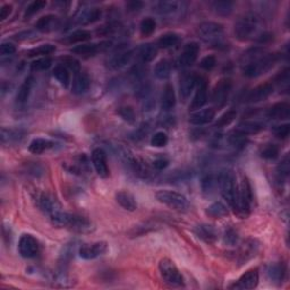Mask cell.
<instances>
[{"mask_svg": "<svg viewBox=\"0 0 290 290\" xmlns=\"http://www.w3.org/2000/svg\"><path fill=\"white\" fill-rule=\"evenodd\" d=\"M289 170H290L289 169V156L287 155L284 157V160L281 161L280 164H279L278 168H277L279 180L287 178L288 175H289Z\"/></svg>", "mask_w": 290, "mask_h": 290, "instance_id": "db71d44e", "label": "cell"}, {"mask_svg": "<svg viewBox=\"0 0 290 290\" xmlns=\"http://www.w3.org/2000/svg\"><path fill=\"white\" fill-rule=\"evenodd\" d=\"M268 117L271 119L286 120L290 117V106L287 102H278L268 110Z\"/></svg>", "mask_w": 290, "mask_h": 290, "instance_id": "7402d4cb", "label": "cell"}, {"mask_svg": "<svg viewBox=\"0 0 290 290\" xmlns=\"http://www.w3.org/2000/svg\"><path fill=\"white\" fill-rule=\"evenodd\" d=\"M23 133L17 130H9V128H1V143L2 144H10V143L19 142L23 138Z\"/></svg>", "mask_w": 290, "mask_h": 290, "instance_id": "d590c367", "label": "cell"}, {"mask_svg": "<svg viewBox=\"0 0 290 290\" xmlns=\"http://www.w3.org/2000/svg\"><path fill=\"white\" fill-rule=\"evenodd\" d=\"M56 51V46L52 45H39L38 48H34L27 52L28 57H40V56H48L51 55Z\"/></svg>", "mask_w": 290, "mask_h": 290, "instance_id": "f6af8a7d", "label": "cell"}, {"mask_svg": "<svg viewBox=\"0 0 290 290\" xmlns=\"http://www.w3.org/2000/svg\"><path fill=\"white\" fill-rule=\"evenodd\" d=\"M279 153H280V150H279L278 145L267 144L261 149L260 155L266 160H274L279 156Z\"/></svg>", "mask_w": 290, "mask_h": 290, "instance_id": "bcb514c9", "label": "cell"}, {"mask_svg": "<svg viewBox=\"0 0 290 290\" xmlns=\"http://www.w3.org/2000/svg\"><path fill=\"white\" fill-rule=\"evenodd\" d=\"M216 64H217L216 57L206 56L201 60V63H200V67L203 68V69H205V70H211L212 68H214V66H216Z\"/></svg>", "mask_w": 290, "mask_h": 290, "instance_id": "680465c9", "label": "cell"}, {"mask_svg": "<svg viewBox=\"0 0 290 290\" xmlns=\"http://www.w3.org/2000/svg\"><path fill=\"white\" fill-rule=\"evenodd\" d=\"M159 270L161 277L167 284L170 286H182L184 285V278L178 268L169 259H162L159 263Z\"/></svg>", "mask_w": 290, "mask_h": 290, "instance_id": "ba28073f", "label": "cell"}, {"mask_svg": "<svg viewBox=\"0 0 290 290\" xmlns=\"http://www.w3.org/2000/svg\"><path fill=\"white\" fill-rule=\"evenodd\" d=\"M199 88L196 89V93L194 98L192 100L189 109L191 110H198L201 109L202 107L207 102V82L205 78L200 77L198 78Z\"/></svg>", "mask_w": 290, "mask_h": 290, "instance_id": "e0dca14e", "label": "cell"}, {"mask_svg": "<svg viewBox=\"0 0 290 290\" xmlns=\"http://www.w3.org/2000/svg\"><path fill=\"white\" fill-rule=\"evenodd\" d=\"M202 191L205 194H211L214 191V188L218 185V176H214L213 174H207L202 178Z\"/></svg>", "mask_w": 290, "mask_h": 290, "instance_id": "ee69618b", "label": "cell"}, {"mask_svg": "<svg viewBox=\"0 0 290 290\" xmlns=\"http://www.w3.org/2000/svg\"><path fill=\"white\" fill-rule=\"evenodd\" d=\"M223 242L228 246H235L238 243V234L232 228H229L224 231Z\"/></svg>", "mask_w": 290, "mask_h": 290, "instance_id": "9f6ffc18", "label": "cell"}, {"mask_svg": "<svg viewBox=\"0 0 290 290\" xmlns=\"http://www.w3.org/2000/svg\"><path fill=\"white\" fill-rule=\"evenodd\" d=\"M211 7L216 12V14L220 16L230 15L234 8V3L230 1H213L211 2Z\"/></svg>", "mask_w": 290, "mask_h": 290, "instance_id": "7bdbcfd3", "label": "cell"}, {"mask_svg": "<svg viewBox=\"0 0 290 290\" xmlns=\"http://www.w3.org/2000/svg\"><path fill=\"white\" fill-rule=\"evenodd\" d=\"M206 214L213 219H220L228 216V209L221 202H216L207 207Z\"/></svg>", "mask_w": 290, "mask_h": 290, "instance_id": "f35d334b", "label": "cell"}, {"mask_svg": "<svg viewBox=\"0 0 290 290\" xmlns=\"http://www.w3.org/2000/svg\"><path fill=\"white\" fill-rule=\"evenodd\" d=\"M132 57H133V51L128 50V51H121L117 55H114L112 59H110L109 65L112 69H119V68L124 67L131 62Z\"/></svg>", "mask_w": 290, "mask_h": 290, "instance_id": "1f68e13d", "label": "cell"}, {"mask_svg": "<svg viewBox=\"0 0 290 290\" xmlns=\"http://www.w3.org/2000/svg\"><path fill=\"white\" fill-rule=\"evenodd\" d=\"M53 142L49 141V139H45V138H35L31 142L30 146H28V150L30 152L34 153V155H41L46 150L53 148Z\"/></svg>", "mask_w": 290, "mask_h": 290, "instance_id": "e575fe53", "label": "cell"}, {"mask_svg": "<svg viewBox=\"0 0 290 290\" xmlns=\"http://www.w3.org/2000/svg\"><path fill=\"white\" fill-rule=\"evenodd\" d=\"M33 87V77H27L23 82V84L20 87L19 92H17L16 100L19 103H25L27 101L28 96L31 94V89Z\"/></svg>", "mask_w": 290, "mask_h": 290, "instance_id": "8d00e7d4", "label": "cell"}, {"mask_svg": "<svg viewBox=\"0 0 290 290\" xmlns=\"http://www.w3.org/2000/svg\"><path fill=\"white\" fill-rule=\"evenodd\" d=\"M274 135L277 137L281 138V139H286L289 136L290 133V125L289 124H284V125H279V126H275L274 128Z\"/></svg>", "mask_w": 290, "mask_h": 290, "instance_id": "6f0895ef", "label": "cell"}, {"mask_svg": "<svg viewBox=\"0 0 290 290\" xmlns=\"http://www.w3.org/2000/svg\"><path fill=\"white\" fill-rule=\"evenodd\" d=\"M156 198L159 202L166 204L178 212H186L189 210V202L185 195L174 191H159L156 192Z\"/></svg>", "mask_w": 290, "mask_h": 290, "instance_id": "277c9868", "label": "cell"}, {"mask_svg": "<svg viewBox=\"0 0 290 290\" xmlns=\"http://www.w3.org/2000/svg\"><path fill=\"white\" fill-rule=\"evenodd\" d=\"M237 200H238L237 214H241V216H247V214H249L250 211H252L254 200H253L252 187H250L248 179L246 177H243L241 185L238 186Z\"/></svg>", "mask_w": 290, "mask_h": 290, "instance_id": "5b68a950", "label": "cell"}, {"mask_svg": "<svg viewBox=\"0 0 290 290\" xmlns=\"http://www.w3.org/2000/svg\"><path fill=\"white\" fill-rule=\"evenodd\" d=\"M260 249L259 242L255 239H247L244 242V244L241 246L238 250V261L241 263H245L247 261L253 259L256 255Z\"/></svg>", "mask_w": 290, "mask_h": 290, "instance_id": "ac0fdd59", "label": "cell"}, {"mask_svg": "<svg viewBox=\"0 0 290 290\" xmlns=\"http://www.w3.org/2000/svg\"><path fill=\"white\" fill-rule=\"evenodd\" d=\"M179 42H180V37L176 33L170 32V33L161 35L159 40H157V46L162 49H168V48H171V46L177 45Z\"/></svg>", "mask_w": 290, "mask_h": 290, "instance_id": "74e56055", "label": "cell"}, {"mask_svg": "<svg viewBox=\"0 0 290 290\" xmlns=\"http://www.w3.org/2000/svg\"><path fill=\"white\" fill-rule=\"evenodd\" d=\"M195 235L207 244H212L217 239V230L211 224H199L194 228Z\"/></svg>", "mask_w": 290, "mask_h": 290, "instance_id": "d4e9b609", "label": "cell"}, {"mask_svg": "<svg viewBox=\"0 0 290 290\" xmlns=\"http://www.w3.org/2000/svg\"><path fill=\"white\" fill-rule=\"evenodd\" d=\"M12 10H13V6L12 5H9V3H6V5H3L1 7V9H0V20L5 21L7 17H8L10 14H12Z\"/></svg>", "mask_w": 290, "mask_h": 290, "instance_id": "94428289", "label": "cell"}, {"mask_svg": "<svg viewBox=\"0 0 290 290\" xmlns=\"http://www.w3.org/2000/svg\"><path fill=\"white\" fill-rule=\"evenodd\" d=\"M67 228L77 232H89L92 230V223H89L87 218L70 213Z\"/></svg>", "mask_w": 290, "mask_h": 290, "instance_id": "603a6c76", "label": "cell"}, {"mask_svg": "<svg viewBox=\"0 0 290 290\" xmlns=\"http://www.w3.org/2000/svg\"><path fill=\"white\" fill-rule=\"evenodd\" d=\"M109 46H110V42H101V44H91V45H76L75 48L71 49V52L75 53V55L84 57V58H88V57L95 56L98 52L108 49Z\"/></svg>", "mask_w": 290, "mask_h": 290, "instance_id": "2e32d148", "label": "cell"}, {"mask_svg": "<svg viewBox=\"0 0 290 290\" xmlns=\"http://www.w3.org/2000/svg\"><path fill=\"white\" fill-rule=\"evenodd\" d=\"M168 164H169V161L162 157V159H156L155 162H153V167H155L156 170H163L168 167Z\"/></svg>", "mask_w": 290, "mask_h": 290, "instance_id": "be15d7a7", "label": "cell"}, {"mask_svg": "<svg viewBox=\"0 0 290 290\" xmlns=\"http://www.w3.org/2000/svg\"><path fill=\"white\" fill-rule=\"evenodd\" d=\"M102 16V12L100 8H89V9H83L81 10L80 13L77 14L76 19V23L78 25H89L93 24L101 19Z\"/></svg>", "mask_w": 290, "mask_h": 290, "instance_id": "ffe728a7", "label": "cell"}, {"mask_svg": "<svg viewBox=\"0 0 290 290\" xmlns=\"http://www.w3.org/2000/svg\"><path fill=\"white\" fill-rule=\"evenodd\" d=\"M214 117H216V112H214L213 108L199 110V112H194L189 117V123L201 126V125H206L211 123V121L214 119Z\"/></svg>", "mask_w": 290, "mask_h": 290, "instance_id": "cb8c5ba5", "label": "cell"}, {"mask_svg": "<svg viewBox=\"0 0 290 290\" xmlns=\"http://www.w3.org/2000/svg\"><path fill=\"white\" fill-rule=\"evenodd\" d=\"M38 205L40 207V210L44 211L45 213L49 214V217L52 213H55L56 211L60 210L58 203L55 199H52L51 196L48 194H41L40 198L38 199Z\"/></svg>", "mask_w": 290, "mask_h": 290, "instance_id": "4316f807", "label": "cell"}, {"mask_svg": "<svg viewBox=\"0 0 290 290\" xmlns=\"http://www.w3.org/2000/svg\"><path fill=\"white\" fill-rule=\"evenodd\" d=\"M171 65L167 59H162L156 63L155 67V74L159 80H167L170 76Z\"/></svg>", "mask_w": 290, "mask_h": 290, "instance_id": "ab89813d", "label": "cell"}, {"mask_svg": "<svg viewBox=\"0 0 290 290\" xmlns=\"http://www.w3.org/2000/svg\"><path fill=\"white\" fill-rule=\"evenodd\" d=\"M176 105V95H175V89L171 84H166L163 89L162 98H161V108L163 110L173 109Z\"/></svg>", "mask_w": 290, "mask_h": 290, "instance_id": "f1b7e54d", "label": "cell"}, {"mask_svg": "<svg viewBox=\"0 0 290 290\" xmlns=\"http://www.w3.org/2000/svg\"><path fill=\"white\" fill-rule=\"evenodd\" d=\"M246 60L243 65V74L246 77H259L261 75L268 73L278 62L279 56L275 53H263L253 51L247 55Z\"/></svg>", "mask_w": 290, "mask_h": 290, "instance_id": "6da1fadb", "label": "cell"}, {"mask_svg": "<svg viewBox=\"0 0 290 290\" xmlns=\"http://www.w3.org/2000/svg\"><path fill=\"white\" fill-rule=\"evenodd\" d=\"M60 62H62V65L65 66L68 70H73L75 74L81 71V65L80 62L76 58L71 56H66V57H62L60 58Z\"/></svg>", "mask_w": 290, "mask_h": 290, "instance_id": "681fc988", "label": "cell"}, {"mask_svg": "<svg viewBox=\"0 0 290 290\" xmlns=\"http://www.w3.org/2000/svg\"><path fill=\"white\" fill-rule=\"evenodd\" d=\"M232 89V82L230 78H221L218 81V83L214 85L212 89V102L217 108H223V107L227 103L229 94H230Z\"/></svg>", "mask_w": 290, "mask_h": 290, "instance_id": "9c48e42d", "label": "cell"}, {"mask_svg": "<svg viewBox=\"0 0 290 290\" xmlns=\"http://www.w3.org/2000/svg\"><path fill=\"white\" fill-rule=\"evenodd\" d=\"M168 143V136L163 132H157L151 138V145L156 146V148H162L166 146Z\"/></svg>", "mask_w": 290, "mask_h": 290, "instance_id": "11a10c76", "label": "cell"}, {"mask_svg": "<svg viewBox=\"0 0 290 290\" xmlns=\"http://www.w3.org/2000/svg\"><path fill=\"white\" fill-rule=\"evenodd\" d=\"M261 20L253 13H247L235 24V35L239 41H248L259 39L263 32L260 31Z\"/></svg>", "mask_w": 290, "mask_h": 290, "instance_id": "7a4b0ae2", "label": "cell"}, {"mask_svg": "<svg viewBox=\"0 0 290 290\" xmlns=\"http://www.w3.org/2000/svg\"><path fill=\"white\" fill-rule=\"evenodd\" d=\"M15 45L9 44V42H3V44L0 45V53H1L2 56H10L13 55V53H15Z\"/></svg>", "mask_w": 290, "mask_h": 290, "instance_id": "91938a15", "label": "cell"}, {"mask_svg": "<svg viewBox=\"0 0 290 290\" xmlns=\"http://www.w3.org/2000/svg\"><path fill=\"white\" fill-rule=\"evenodd\" d=\"M199 35L205 42H210L212 45H220L223 42L224 34L223 26L219 23L214 22H204L200 24Z\"/></svg>", "mask_w": 290, "mask_h": 290, "instance_id": "52a82bcc", "label": "cell"}, {"mask_svg": "<svg viewBox=\"0 0 290 290\" xmlns=\"http://www.w3.org/2000/svg\"><path fill=\"white\" fill-rule=\"evenodd\" d=\"M157 55V48L153 44L142 45L138 49V56L143 63H150Z\"/></svg>", "mask_w": 290, "mask_h": 290, "instance_id": "836d02e7", "label": "cell"}, {"mask_svg": "<svg viewBox=\"0 0 290 290\" xmlns=\"http://www.w3.org/2000/svg\"><path fill=\"white\" fill-rule=\"evenodd\" d=\"M236 117H237V112L234 109L231 110H228L227 112H224L223 116H221L218 121L216 123V127L217 128H223V127H227L230 125L232 121L236 119Z\"/></svg>", "mask_w": 290, "mask_h": 290, "instance_id": "c3c4849f", "label": "cell"}, {"mask_svg": "<svg viewBox=\"0 0 290 290\" xmlns=\"http://www.w3.org/2000/svg\"><path fill=\"white\" fill-rule=\"evenodd\" d=\"M59 20L55 15H45L40 17L35 23V28L40 32H49L58 27Z\"/></svg>", "mask_w": 290, "mask_h": 290, "instance_id": "83f0119b", "label": "cell"}, {"mask_svg": "<svg viewBox=\"0 0 290 290\" xmlns=\"http://www.w3.org/2000/svg\"><path fill=\"white\" fill-rule=\"evenodd\" d=\"M116 200L117 202L119 203V205L121 207H124L125 210L133 212V211L137 209V202H136L134 195L131 194L130 192L127 191L118 192L116 194Z\"/></svg>", "mask_w": 290, "mask_h": 290, "instance_id": "484cf974", "label": "cell"}, {"mask_svg": "<svg viewBox=\"0 0 290 290\" xmlns=\"http://www.w3.org/2000/svg\"><path fill=\"white\" fill-rule=\"evenodd\" d=\"M107 250L106 242H95L92 244H84L81 246L78 254L84 260H93L103 255Z\"/></svg>", "mask_w": 290, "mask_h": 290, "instance_id": "8fae6325", "label": "cell"}, {"mask_svg": "<svg viewBox=\"0 0 290 290\" xmlns=\"http://www.w3.org/2000/svg\"><path fill=\"white\" fill-rule=\"evenodd\" d=\"M259 284V270L257 268H252L248 270L238 279L235 285H232L230 288L234 289H254Z\"/></svg>", "mask_w": 290, "mask_h": 290, "instance_id": "9a60e30c", "label": "cell"}, {"mask_svg": "<svg viewBox=\"0 0 290 290\" xmlns=\"http://www.w3.org/2000/svg\"><path fill=\"white\" fill-rule=\"evenodd\" d=\"M51 65L52 59L49 58V57H44V58L34 60V62L31 64V69L34 71H42L48 69Z\"/></svg>", "mask_w": 290, "mask_h": 290, "instance_id": "f907efd6", "label": "cell"}, {"mask_svg": "<svg viewBox=\"0 0 290 290\" xmlns=\"http://www.w3.org/2000/svg\"><path fill=\"white\" fill-rule=\"evenodd\" d=\"M179 8V2L175 0H167V1H159L153 6V9L161 15H169L176 13Z\"/></svg>", "mask_w": 290, "mask_h": 290, "instance_id": "d6a6232c", "label": "cell"}, {"mask_svg": "<svg viewBox=\"0 0 290 290\" xmlns=\"http://www.w3.org/2000/svg\"><path fill=\"white\" fill-rule=\"evenodd\" d=\"M200 51V45L198 42H188L187 45H185L182 52L179 58V64L181 67H189L195 63V60L198 59Z\"/></svg>", "mask_w": 290, "mask_h": 290, "instance_id": "5bb4252c", "label": "cell"}, {"mask_svg": "<svg viewBox=\"0 0 290 290\" xmlns=\"http://www.w3.org/2000/svg\"><path fill=\"white\" fill-rule=\"evenodd\" d=\"M119 156L126 161V163L131 167V169L134 171L135 175L143 179H149L152 176V171L150 169L148 164H146L142 159L138 156H135L128 149L121 148L119 151Z\"/></svg>", "mask_w": 290, "mask_h": 290, "instance_id": "8992f818", "label": "cell"}, {"mask_svg": "<svg viewBox=\"0 0 290 290\" xmlns=\"http://www.w3.org/2000/svg\"><path fill=\"white\" fill-rule=\"evenodd\" d=\"M156 27V21L152 19V17H146L141 22L139 25V30H141V33L143 37H149L152 33H155Z\"/></svg>", "mask_w": 290, "mask_h": 290, "instance_id": "7dc6e473", "label": "cell"}, {"mask_svg": "<svg viewBox=\"0 0 290 290\" xmlns=\"http://www.w3.org/2000/svg\"><path fill=\"white\" fill-rule=\"evenodd\" d=\"M92 38V33L88 30H77L68 35L66 38V42L69 45L80 44V42L88 41Z\"/></svg>", "mask_w": 290, "mask_h": 290, "instance_id": "60d3db41", "label": "cell"}, {"mask_svg": "<svg viewBox=\"0 0 290 290\" xmlns=\"http://www.w3.org/2000/svg\"><path fill=\"white\" fill-rule=\"evenodd\" d=\"M285 273H286V268L282 263H274L268 267L267 274L271 281L280 284V282L284 281Z\"/></svg>", "mask_w": 290, "mask_h": 290, "instance_id": "f546056e", "label": "cell"}, {"mask_svg": "<svg viewBox=\"0 0 290 290\" xmlns=\"http://www.w3.org/2000/svg\"><path fill=\"white\" fill-rule=\"evenodd\" d=\"M91 87V80H89V75L83 73V71H78L75 74L73 85H71V92L75 95H82L89 91Z\"/></svg>", "mask_w": 290, "mask_h": 290, "instance_id": "d6986e66", "label": "cell"}, {"mask_svg": "<svg viewBox=\"0 0 290 290\" xmlns=\"http://www.w3.org/2000/svg\"><path fill=\"white\" fill-rule=\"evenodd\" d=\"M118 113H119V116L123 118L125 121H127V123H130V124L135 123V119H136L135 112L132 107H130V106L120 107L119 110H118Z\"/></svg>", "mask_w": 290, "mask_h": 290, "instance_id": "f5cc1de1", "label": "cell"}, {"mask_svg": "<svg viewBox=\"0 0 290 290\" xmlns=\"http://www.w3.org/2000/svg\"><path fill=\"white\" fill-rule=\"evenodd\" d=\"M92 162L96 174L100 177L107 178L109 176V167L107 162V155L102 149H94L92 152Z\"/></svg>", "mask_w": 290, "mask_h": 290, "instance_id": "7c38bea8", "label": "cell"}, {"mask_svg": "<svg viewBox=\"0 0 290 290\" xmlns=\"http://www.w3.org/2000/svg\"><path fill=\"white\" fill-rule=\"evenodd\" d=\"M274 91L273 84L271 83H263L259 87L254 88L246 96V101L250 103L261 102L263 100L268 99Z\"/></svg>", "mask_w": 290, "mask_h": 290, "instance_id": "4fadbf2b", "label": "cell"}, {"mask_svg": "<svg viewBox=\"0 0 290 290\" xmlns=\"http://www.w3.org/2000/svg\"><path fill=\"white\" fill-rule=\"evenodd\" d=\"M143 5H144V3L142 1H137V0L135 1L134 0V1H128L126 3V7L130 12H137V10L143 8Z\"/></svg>", "mask_w": 290, "mask_h": 290, "instance_id": "6125c7cd", "label": "cell"}, {"mask_svg": "<svg viewBox=\"0 0 290 290\" xmlns=\"http://www.w3.org/2000/svg\"><path fill=\"white\" fill-rule=\"evenodd\" d=\"M263 128V125L256 123V121H243V123L238 124L235 131L243 135H254L260 133Z\"/></svg>", "mask_w": 290, "mask_h": 290, "instance_id": "4dcf8cb0", "label": "cell"}, {"mask_svg": "<svg viewBox=\"0 0 290 290\" xmlns=\"http://www.w3.org/2000/svg\"><path fill=\"white\" fill-rule=\"evenodd\" d=\"M39 250H40V245H39L37 238L30 234H24L21 236L19 242V252L21 255L25 259H32V257L38 255Z\"/></svg>", "mask_w": 290, "mask_h": 290, "instance_id": "30bf717a", "label": "cell"}, {"mask_svg": "<svg viewBox=\"0 0 290 290\" xmlns=\"http://www.w3.org/2000/svg\"><path fill=\"white\" fill-rule=\"evenodd\" d=\"M46 6V1L45 0H35V1L31 2L30 5L27 6L26 10H25V17H30L34 14H37L45 8Z\"/></svg>", "mask_w": 290, "mask_h": 290, "instance_id": "816d5d0a", "label": "cell"}, {"mask_svg": "<svg viewBox=\"0 0 290 290\" xmlns=\"http://www.w3.org/2000/svg\"><path fill=\"white\" fill-rule=\"evenodd\" d=\"M53 76H55L60 84L63 85L64 88H67L68 85H69V82H70V76H69V73H68V69L63 66L62 64H59V65H57L55 67V69H53Z\"/></svg>", "mask_w": 290, "mask_h": 290, "instance_id": "b9f144b4", "label": "cell"}, {"mask_svg": "<svg viewBox=\"0 0 290 290\" xmlns=\"http://www.w3.org/2000/svg\"><path fill=\"white\" fill-rule=\"evenodd\" d=\"M198 76L194 74H185L180 80V87H179V92L182 101H186L191 95V93L194 89L196 83H198Z\"/></svg>", "mask_w": 290, "mask_h": 290, "instance_id": "44dd1931", "label": "cell"}, {"mask_svg": "<svg viewBox=\"0 0 290 290\" xmlns=\"http://www.w3.org/2000/svg\"><path fill=\"white\" fill-rule=\"evenodd\" d=\"M218 185H219L221 194L223 199L228 202L229 205L235 213H237L238 210V186L236 184L235 175L231 170H223L218 175Z\"/></svg>", "mask_w": 290, "mask_h": 290, "instance_id": "3957f363", "label": "cell"}]
</instances>
